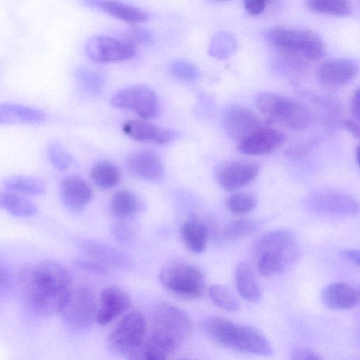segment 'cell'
I'll return each instance as SVG.
<instances>
[{
    "label": "cell",
    "instance_id": "1",
    "mask_svg": "<svg viewBox=\"0 0 360 360\" xmlns=\"http://www.w3.org/2000/svg\"><path fill=\"white\" fill-rule=\"evenodd\" d=\"M20 274L36 313L51 316L61 312L72 289V277L65 267L56 261L44 260Z\"/></svg>",
    "mask_w": 360,
    "mask_h": 360
},
{
    "label": "cell",
    "instance_id": "2",
    "mask_svg": "<svg viewBox=\"0 0 360 360\" xmlns=\"http://www.w3.org/2000/svg\"><path fill=\"white\" fill-rule=\"evenodd\" d=\"M201 328L212 340L223 347L255 355L272 354L268 339L252 326L236 323L221 316H210L202 321Z\"/></svg>",
    "mask_w": 360,
    "mask_h": 360
},
{
    "label": "cell",
    "instance_id": "3",
    "mask_svg": "<svg viewBox=\"0 0 360 360\" xmlns=\"http://www.w3.org/2000/svg\"><path fill=\"white\" fill-rule=\"evenodd\" d=\"M257 268L264 276L283 272L297 261L300 249L295 237L290 231L276 229L260 236L256 244Z\"/></svg>",
    "mask_w": 360,
    "mask_h": 360
},
{
    "label": "cell",
    "instance_id": "4",
    "mask_svg": "<svg viewBox=\"0 0 360 360\" xmlns=\"http://www.w3.org/2000/svg\"><path fill=\"white\" fill-rule=\"evenodd\" d=\"M266 38L274 48L295 58L316 61L325 55V44L311 30L276 26L266 32Z\"/></svg>",
    "mask_w": 360,
    "mask_h": 360
},
{
    "label": "cell",
    "instance_id": "5",
    "mask_svg": "<svg viewBox=\"0 0 360 360\" xmlns=\"http://www.w3.org/2000/svg\"><path fill=\"white\" fill-rule=\"evenodd\" d=\"M255 105L262 114L273 122L291 129L307 127L310 116L297 101L271 92H262L255 98Z\"/></svg>",
    "mask_w": 360,
    "mask_h": 360
},
{
    "label": "cell",
    "instance_id": "6",
    "mask_svg": "<svg viewBox=\"0 0 360 360\" xmlns=\"http://www.w3.org/2000/svg\"><path fill=\"white\" fill-rule=\"evenodd\" d=\"M191 330V319L182 309L168 302H161L156 306L150 333L160 338L175 351L189 337Z\"/></svg>",
    "mask_w": 360,
    "mask_h": 360
},
{
    "label": "cell",
    "instance_id": "7",
    "mask_svg": "<svg viewBox=\"0 0 360 360\" xmlns=\"http://www.w3.org/2000/svg\"><path fill=\"white\" fill-rule=\"evenodd\" d=\"M159 279L168 292L185 299L200 298L205 290V275L191 264H171L161 269Z\"/></svg>",
    "mask_w": 360,
    "mask_h": 360
},
{
    "label": "cell",
    "instance_id": "8",
    "mask_svg": "<svg viewBox=\"0 0 360 360\" xmlns=\"http://www.w3.org/2000/svg\"><path fill=\"white\" fill-rule=\"evenodd\" d=\"M98 306L94 291L88 286L80 285L71 289L60 313L71 331L81 332L96 321Z\"/></svg>",
    "mask_w": 360,
    "mask_h": 360
},
{
    "label": "cell",
    "instance_id": "9",
    "mask_svg": "<svg viewBox=\"0 0 360 360\" xmlns=\"http://www.w3.org/2000/svg\"><path fill=\"white\" fill-rule=\"evenodd\" d=\"M146 323L139 312L131 311L124 316L108 337V345L115 354L129 356L146 338Z\"/></svg>",
    "mask_w": 360,
    "mask_h": 360
},
{
    "label": "cell",
    "instance_id": "10",
    "mask_svg": "<svg viewBox=\"0 0 360 360\" xmlns=\"http://www.w3.org/2000/svg\"><path fill=\"white\" fill-rule=\"evenodd\" d=\"M115 108L133 112L144 120L158 116L160 104L158 95L143 85L124 88L113 95L110 100Z\"/></svg>",
    "mask_w": 360,
    "mask_h": 360
},
{
    "label": "cell",
    "instance_id": "11",
    "mask_svg": "<svg viewBox=\"0 0 360 360\" xmlns=\"http://www.w3.org/2000/svg\"><path fill=\"white\" fill-rule=\"evenodd\" d=\"M309 207L314 212L341 216H353L360 212V203L353 196L335 189H319L307 198Z\"/></svg>",
    "mask_w": 360,
    "mask_h": 360
},
{
    "label": "cell",
    "instance_id": "12",
    "mask_svg": "<svg viewBox=\"0 0 360 360\" xmlns=\"http://www.w3.org/2000/svg\"><path fill=\"white\" fill-rule=\"evenodd\" d=\"M136 47L122 38L99 35L90 39L85 46L87 57L97 63H113L131 59Z\"/></svg>",
    "mask_w": 360,
    "mask_h": 360
},
{
    "label": "cell",
    "instance_id": "13",
    "mask_svg": "<svg viewBox=\"0 0 360 360\" xmlns=\"http://www.w3.org/2000/svg\"><path fill=\"white\" fill-rule=\"evenodd\" d=\"M259 170V165L255 162L229 160L217 168L215 179L221 188L226 191H233L252 182L257 176Z\"/></svg>",
    "mask_w": 360,
    "mask_h": 360
},
{
    "label": "cell",
    "instance_id": "14",
    "mask_svg": "<svg viewBox=\"0 0 360 360\" xmlns=\"http://www.w3.org/2000/svg\"><path fill=\"white\" fill-rule=\"evenodd\" d=\"M222 123L226 134L239 142L264 127L261 119L252 110L238 105H230L224 109Z\"/></svg>",
    "mask_w": 360,
    "mask_h": 360
},
{
    "label": "cell",
    "instance_id": "15",
    "mask_svg": "<svg viewBox=\"0 0 360 360\" xmlns=\"http://www.w3.org/2000/svg\"><path fill=\"white\" fill-rule=\"evenodd\" d=\"M129 295L116 285L104 288L100 294L96 321L105 326L125 313L131 307Z\"/></svg>",
    "mask_w": 360,
    "mask_h": 360
},
{
    "label": "cell",
    "instance_id": "16",
    "mask_svg": "<svg viewBox=\"0 0 360 360\" xmlns=\"http://www.w3.org/2000/svg\"><path fill=\"white\" fill-rule=\"evenodd\" d=\"M285 139L281 131L264 126L240 141L238 150L249 155H268L279 148Z\"/></svg>",
    "mask_w": 360,
    "mask_h": 360
},
{
    "label": "cell",
    "instance_id": "17",
    "mask_svg": "<svg viewBox=\"0 0 360 360\" xmlns=\"http://www.w3.org/2000/svg\"><path fill=\"white\" fill-rule=\"evenodd\" d=\"M126 168L134 177L156 182L164 176V167L153 151L141 150L131 153L126 160Z\"/></svg>",
    "mask_w": 360,
    "mask_h": 360
},
{
    "label": "cell",
    "instance_id": "18",
    "mask_svg": "<svg viewBox=\"0 0 360 360\" xmlns=\"http://www.w3.org/2000/svg\"><path fill=\"white\" fill-rule=\"evenodd\" d=\"M358 65L349 58H334L321 63L316 70L319 82L328 87L341 86L357 74Z\"/></svg>",
    "mask_w": 360,
    "mask_h": 360
},
{
    "label": "cell",
    "instance_id": "19",
    "mask_svg": "<svg viewBox=\"0 0 360 360\" xmlns=\"http://www.w3.org/2000/svg\"><path fill=\"white\" fill-rule=\"evenodd\" d=\"M79 246L89 258L110 269H130L134 266V259L129 255L109 244L95 240H83Z\"/></svg>",
    "mask_w": 360,
    "mask_h": 360
},
{
    "label": "cell",
    "instance_id": "20",
    "mask_svg": "<svg viewBox=\"0 0 360 360\" xmlns=\"http://www.w3.org/2000/svg\"><path fill=\"white\" fill-rule=\"evenodd\" d=\"M122 129L131 139L143 143L164 145L170 142L174 137L170 130L140 120H127L123 123Z\"/></svg>",
    "mask_w": 360,
    "mask_h": 360
},
{
    "label": "cell",
    "instance_id": "21",
    "mask_svg": "<svg viewBox=\"0 0 360 360\" xmlns=\"http://www.w3.org/2000/svg\"><path fill=\"white\" fill-rule=\"evenodd\" d=\"M60 195L68 209L79 211L89 204L93 193L84 179L79 176H69L61 182Z\"/></svg>",
    "mask_w": 360,
    "mask_h": 360
},
{
    "label": "cell",
    "instance_id": "22",
    "mask_svg": "<svg viewBox=\"0 0 360 360\" xmlns=\"http://www.w3.org/2000/svg\"><path fill=\"white\" fill-rule=\"evenodd\" d=\"M321 297L327 307L335 310L351 309L359 301L357 290L345 282H335L328 285L323 289Z\"/></svg>",
    "mask_w": 360,
    "mask_h": 360
},
{
    "label": "cell",
    "instance_id": "23",
    "mask_svg": "<svg viewBox=\"0 0 360 360\" xmlns=\"http://www.w3.org/2000/svg\"><path fill=\"white\" fill-rule=\"evenodd\" d=\"M85 3L92 8L129 22L145 21L149 17L144 10L120 1L93 0Z\"/></svg>",
    "mask_w": 360,
    "mask_h": 360
},
{
    "label": "cell",
    "instance_id": "24",
    "mask_svg": "<svg viewBox=\"0 0 360 360\" xmlns=\"http://www.w3.org/2000/svg\"><path fill=\"white\" fill-rule=\"evenodd\" d=\"M46 114L37 108L15 103L0 106V124H37L46 120Z\"/></svg>",
    "mask_w": 360,
    "mask_h": 360
},
{
    "label": "cell",
    "instance_id": "25",
    "mask_svg": "<svg viewBox=\"0 0 360 360\" xmlns=\"http://www.w3.org/2000/svg\"><path fill=\"white\" fill-rule=\"evenodd\" d=\"M141 207L139 198L127 188L117 191L110 203L111 213L119 221L131 220L139 213Z\"/></svg>",
    "mask_w": 360,
    "mask_h": 360
},
{
    "label": "cell",
    "instance_id": "26",
    "mask_svg": "<svg viewBox=\"0 0 360 360\" xmlns=\"http://www.w3.org/2000/svg\"><path fill=\"white\" fill-rule=\"evenodd\" d=\"M235 284L240 295L248 302H257L261 291L251 265L245 261L239 262L235 269Z\"/></svg>",
    "mask_w": 360,
    "mask_h": 360
},
{
    "label": "cell",
    "instance_id": "27",
    "mask_svg": "<svg viewBox=\"0 0 360 360\" xmlns=\"http://www.w3.org/2000/svg\"><path fill=\"white\" fill-rule=\"evenodd\" d=\"M175 352L156 336L149 334L129 356V360H168Z\"/></svg>",
    "mask_w": 360,
    "mask_h": 360
},
{
    "label": "cell",
    "instance_id": "28",
    "mask_svg": "<svg viewBox=\"0 0 360 360\" xmlns=\"http://www.w3.org/2000/svg\"><path fill=\"white\" fill-rule=\"evenodd\" d=\"M0 205L10 214L19 217L35 216L39 210L34 202L20 193L10 191L1 193Z\"/></svg>",
    "mask_w": 360,
    "mask_h": 360
},
{
    "label": "cell",
    "instance_id": "29",
    "mask_svg": "<svg viewBox=\"0 0 360 360\" xmlns=\"http://www.w3.org/2000/svg\"><path fill=\"white\" fill-rule=\"evenodd\" d=\"M92 182L98 188L109 190L116 187L121 180V172L113 162L102 160L96 162L90 171Z\"/></svg>",
    "mask_w": 360,
    "mask_h": 360
},
{
    "label": "cell",
    "instance_id": "30",
    "mask_svg": "<svg viewBox=\"0 0 360 360\" xmlns=\"http://www.w3.org/2000/svg\"><path fill=\"white\" fill-rule=\"evenodd\" d=\"M180 233L184 243L193 252L201 253L206 249L209 233L203 224L186 221L182 224Z\"/></svg>",
    "mask_w": 360,
    "mask_h": 360
},
{
    "label": "cell",
    "instance_id": "31",
    "mask_svg": "<svg viewBox=\"0 0 360 360\" xmlns=\"http://www.w3.org/2000/svg\"><path fill=\"white\" fill-rule=\"evenodd\" d=\"M4 186L8 191L30 195H40L46 192L44 183L33 176H13L4 180Z\"/></svg>",
    "mask_w": 360,
    "mask_h": 360
},
{
    "label": "cell",
    "instance_id": "32",
    "mask_svg": "<svg viewBox=\"0 0 360 360\" xmlns=\"http://www.w3.org/2000/svg\"><path fill=\"white\" fill-rule=\"evenodd\" d=\"M75 76L79 85L90 94H100L105 84L103 74L87 67L78 68L75 70Z\"/></svg>",
    "mask_w": 360,
    "mask_h": 360
},
{
    "label": "cell",
    "instance_id": "33",
    "mask_svg": "<svg viewBox=\"0 0 360 360\" xmlns=\"http://www.w3.org/2000/svg\"><path fill=\"white\" fill-rule=\"evenodd\" d=\"M306 4L310 10L325 15L345 16L352 11L351 4L342 0H309Z\"/></svg>",
    "mask_w": 360,
    "mask_h": 360
},
{
    "label": "cell",
    "instance_id": "34",
    "mask_svg": "<svg viewBox=\"0 0 360 360\" xmlns=\"http://www.w3.org/2000/svg\"><path fill=\"white\" fill-rule=\"evenodd\" d=\"M209 295L212 302L219 307L229 312L238 311L240 309L239 303L231 292L225 285L215 284L210 287Z\"/></svg>",
    "mask_w": 360,
    "mask_h": 360
},
{
    "label": "cell",
    "instance_id": "35",
    "mask_svg": "<svg viewBox=\"0 0 360 360\" xmlns=\"http://www.w3.org/2000/svg\"><path fill=\"white\" fill-rule=\"evenodd\" d=\"M236 41L234 37L225 32L217 33L210 42V54L218 59L229 57L235 51Z\"/></svg>",
    "mask_w": 360,
    "mask_h": 360
},
{
    "label": "cell",
    "instance_id": "36",
    "mask_svg": "<svg viewBox=\"0 0 360 360\" xmlns=\"http://www.w3.org/2000/svg\"><path fill=\"white\" fill-rule=\"evenodd\" d=\"M257 229L255 221L248 218H240L230 221L224 228V236L227 240H238L246 238Z\"/></svg>",
    "mask_w": 360,
    "mask_h": 360
},
{
    "label": "cell",
    "instance_id": "37",
    "mask_svg": "<svg viewBox=\"0 0 360 360\" xmlns=\"http://www.w3.org/2000/svg\"><path fill=\"white\" fill-rule=\"evenodd\" d=\"M229 210L233 213L241 214L253 210L257 206V199L249 193H237L230 195L226 200Z\"/></svg>",
    "mask_w": 360,
    "mask_h": 360
},
{
    "label": "cell",
    "instance_id": "38",
    "mask_svg": "<svg viewBox=\"0 0 360 360\" xmlns=\"http://www.w3.org/2000/svg\"><path fill=\"white\" fill-rule=\"evenodd\" d=\"M112 237L117 243L123 245H132L136 240V234L127 221L117 220L111 228Z\"/></svg>",
    "mask_w": 360,
    "mask_h": 360
},
{
    "label": "cell",
    "instance_id": "39",
    "mask_svg": "<svg viewBox=\"0 0 360 360\" xmlns=\"http://www.w3.org/2000/svg\"><path fill=\"white\" fill-rule=\"evenodd\" d=\"M48 155L53 165L59 170L68 169L72 163V158L59 143H52L48 148Z\"/></svg>",
    "mask_w": 360,
    "mask_h": 360
},
{
    "label": "cell",
    "instance_id": "40",
    "mask_svg": "<svg viewBox=\"0 0 360 360\" xmlns=\"http://www.w3.org/2000/svg\"><path fill=\"white\" fill-rule=\"evenodd\" d=\"M121 38L135 47L136 45L149 44L153 39V34L150 30L139 27H131L126 29Z\"/></svg>",
    "mask_w": 360,
    "mask_h": 360
},
{
    "label": "cell",
    "instance_id": "41",
    "mask_svg": "<svg viewBox=\"0 0 360 360\" xmlns=\"http://www.w3.org/2000/svg\"><path fill=\"white\" fill-rule=\"evenodd\" d=\"M170 69L174 75L183 79H195L199 75L198 68L191 62L185 60L174 62Z\"/></svg>",
    "mask_w": 360,
    "mask_h": 360
},
{
    "label": "cell",
    "instance_id": "42",
    "mask_svg": "<svg viewBox=\"0 0 360 360\" xmlns=\"http://www.w3.org/2000/svg\"><path fill=\"white\" fill-rule=\"evenodd\" d=\"M75 264L79 269L91 274L106 276L110 273L109 267L91 258H79Z\"/></svg>",
    "mask_w": 360,
    "mask_h": 360
},
{
    "label": "cell",
    "instance_id": "43",
    "mask_svg": "<svg viewBox=\"0 0 360 360\" xmlns=\"http://www.w3.org/2000/svg\"><path fill=\"white\" fill-rule=\"evenodd\" d=\"M290 360H321V358L311 349L305 347L294 348L290 354Z\"/></svg>",
    "mask_w": 360,
    "mask_h": 360
},
{
    "label": "cell",
    "instance_id": "44",
    "mask_svg": "<svg viewBox=\"0 0 360 360\" xmlns=\"http://www.w3.org/2000/svg\"><path fill=\"white\" fill-rule=\"evenodd\" d=\"M267 6V1L264 0H248L244 2L245 10L252 15L261 14Z\"/></svg>",
    "mask_w": 360,
    "mask_h": 360
},
{
    "label": "cell",
    "instance_id": "45",
    "mask_svg": "<svg viewBox=\"0 0 360 360\" xmlns=\"http://www.w3.org/2000/svg\"><path fill=\"white\" fill-rule=\"evenodd\" d=\"M340 256L350 262L360 267V250L347 248L341 250Z\"/></svg>",
    "mask_w": 360,
    "mask_h": 360
},
{
    "label": "cell",
    "instance_id": "46",
    "mask_svg": "<svg viewBox=\"0 0 360 360\" xmlns=\"http://www.w3.org/2000/svg\"><path fill=\"white\" fill-rule=\"evenodd\" d=\"M351 110L353 116L360 123V86L355 90L352 96Z\"/></svg>",
    "mask_w": 360,
    "mask_h": 360
},
{
    "label": "cell",
    "instance_id": "47",
    "mask_svg": "<svg viewBox=\"0 0 360 360\" xmlns=\"http://www.w3.org/2000/svg\"><path fill=\"white\" fill-rule=\"evenodd\" d=\"M342 127L354 137L360 139V124L351 120L342 122Z\"/></svg>",
    "mask_w": 360,
    "mask_h": 360
},
{
    "label": "cell",
    "instance_id": "48",
    "mask_svg": "<svg viewBox=\"0 0 360 360\" xmlns=\"http://www.w3.org/2000/svg\"><path fill=\"white\" fill-rule=\"evenodd\" d=\"M10 272L8 269L4 266H1L0 268V284H1V290H6L10 285Z\"/></svg>",
    "mask_w": 360,
    "mask_h": 360
},
{
    "label": "cell",
    "instance_id": "49",
    "mask_svg": "<svg viewBox=\"0 0 360 360\" xmlns=\"http://www.w3.org/2000/svg\"><path fill=\"white\" fill-rule=\"evenodd\" d=\"M355 156L356 163L360 167V145L356 148Z\"/></svg>",
    "mask_w": 360,
    "mask_h": 360
},
{
    "label": "cell",
    "instance_id": "50",
    "mask_svg": "<svg viewBox=\"0 0 360 360\" xmlns=\"http://www.w3.org/2000/svg\"><path fill=\"white\" fill-rule=\"evenodd\" d=\"M357 292H358L359 301H360V286L357 290Z\"/></svg>",
    "mask_w": 360,
    "mask_h": 360
}]
</instances>
